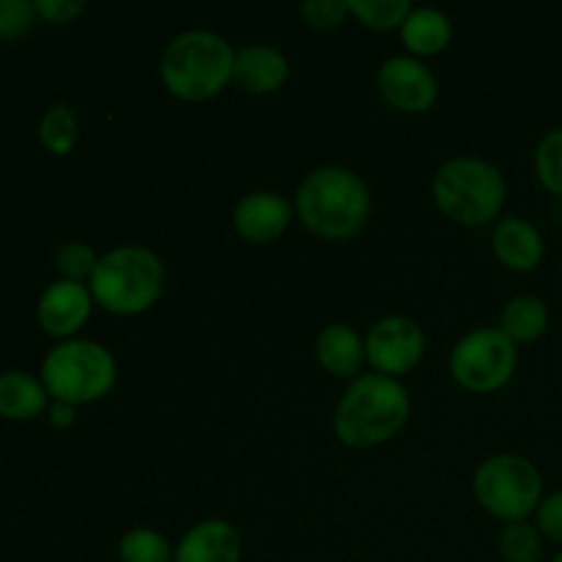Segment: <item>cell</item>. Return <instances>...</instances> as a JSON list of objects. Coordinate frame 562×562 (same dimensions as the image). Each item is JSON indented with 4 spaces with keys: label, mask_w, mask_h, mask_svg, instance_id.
<instances>
[{
    "label": "cell",
    "mask_w": 562,
    "mask_h": 562,
    "mask_svg": "<svg viewBox=\"0 0 562 562\" xmlns=\"http://www.w3.org/2000/svg\"><path fill=\"white\" fill-rule=\"evenodd\" d=\"M294 214L318 239H351L371 217V190L355 170L324 165L300 181Z\"/></svg>",
    "instance_id": "obj_1"
},
{
    "label": "cell",
    "mask_w": 562,
    "mask_h": 562,
    "mask_svg": "<svg viewBox=\"0 0 562 562\" xmlns=\"http://www.w3.org/2000/svg\"><path fill=\"white\" fill-rule=\"evenodd\" d=\"M412 398L398 379L360 373L335 406V437L355 450L390 442L409 423Z\"/></svg>",
    "instance_id": "obj_2"
},
{
    "label": "cell",
    "mask_w": 562,
    "mask_h": 562,
    "mask_svg": "<svg viewBox=\"0 0 562 562\" xmlns=\"http://www.w3.org/2000/svg\"><path fill=\"white\" fill-rule=\"evenodd\" d=\"M236 49L212 31H184L159 60L162 86L181 102H209L234 82Z\"/></svg>",
    "instance_id": "obj_3"
},
{
    "label": "cell",
    "mask_w": 562,
    "mask_h": 562,
    "mask_svg": "<svg viewBox=\"0 0 562 562\" xmlns=\"http://www.w3.org/2000/svg\"><path fill=\"white\" fill-rule=\"evenodd\" d=\"M168 269L162 258L140 245H121L99 256L91 289L93 302L113 316H140L165 294Z\"/></svg>",
    "instance_id": "obj_4"
},
{
    "label": "cell",
    "mask_w": 562,
    "mask_h": 562,
    "mask_svg": "<svg viewBox=\"0 0 562 562\" xmlns=\"http://www.w3.org/2000/svg\"><path fill=\"white\" fill-rule=\"evenodd\" d=\"M119 379V362L113 351L99 340H58L42 360V382L49 401L66 404H93L102 401Z\"/></svg>",
    "instance_id": "obj_5"
},
{
    "label": "cell",
    "mask_w": 562,
    "mask_h": 562,
    "mask_svg": "<svg viewBox=\"0 0 562 562\" xmlns=\"http://www.w3.org/2000/svg\"><path fill=\"white\" fill-rule=\"evenodd\" d=\"M434 203L459 225H486L499 217L505 206L503 173L481 157H453L437 170L431 181Z\"/></svg>",
    "instance_id": "obj_6"
},
{
    "label": "cell",
    "mask_w": 562,
    "mask_h": 562,
    "mask_svg": "<svg viewBox=\"0 0 562 562\" xmlns=\"http://www.w3.org/2000/svg\"><path fill=\"white\" fill-rule=\"evenodd\" d=\"M477 505L494 519L527 521L543 503V477L530 459L499 453L483 461L472 477Z\"/></svg>",
    "instance_id": "obj_7"
},
{
    "label": "cell",
    "mask_w": 562,
    "mask_h": 562,
    "mask_svg": "<svg viewBox=\"0 0 562 562\" xmlns=\"http://www.w3.org/2000/svg\"><path fill=\"white\" fill-rule=\"evenodd\" d=\"M519 366L516 344L499 327H475L450 351V376L467 393L486 395L505 387Z\"/></svg>",
    "instance_id": "obj_8"
},
{
    "label": "cell",
    "mask_w": 562,
    "mask_h": 562,
    "mask_svg": "<svg viewBox=\"0 0 562 562\" xmlns=\"http://www.w3.org/2000/svg\"><path fill=\"white\" fill-rule=\"evenodd\" d=\"M426 355V333L406 316L379 318L366 335V360L373 373L401 379L415 371Z\"/></svg>",
    "instance_id": "obj_9"
},
{
    "label": "cell",
    "mask_w": 562,
    "mask_h": 562,
    "mask_svg": "<svg viewBox=\"0 0 562 562\" xmlns=\"http://www.w3.org/2000/svg\"><path fill=\"white\" fill-rule=\"evenodd\" d=\"M376 88L384 102L406 115H420L437 104V75L412 55H393L376 71Z\"/></svg>",
    "instance_id": "obj_10"
},
{
    "label": "cell",
    "mask_w": 562,
    "mask_h": 562,
    "mask_svg": "<svg viewBox=\"0 0 562 562\" xmlns=\"http://www.w3.org/2000/svg\"><path fill=\"white\" fill-rule=\"evenodd\" d=\"M93 296L86 283H71V280H53L42 291L36 302V322L47 335L58 340L77 338L88 324L93 311Z\"/></svg>",
    "instance_id": "obj_11"
},
{
    "label": "cell",
    "mask_w": 562,
    "mask_h": 562,
    "mask_svg": "<svg viewBox=\"0 0 562 562\" xmlns=\"http://www.w3.org/2000/svg\"><path fill=\"white\" fill-rule=\"evenodd\" d=\"M294 203L269 190L247 192L234 209V231L250 245H269L289 231Z\"/></svg>",
    "instance_id": "obj_12"
},
{
    "label": "cell",
    "mask_w": 562,
    "mask_h": 562,
    "mask_svg": "<svg viewBox=\"0 0 562 562\" xmlns=\"http://www.w3.org/2000/svg\"><path fill=\"white\" fill-rule=\"evenodd\" d=\"M245 543L239 530L225 519H203L176 543L173 562H241Z\"/></svg>",
    "instance_id": "obj_13"
},
{
    "label": "cell",
    "mask_w": 562,
    "mask_h": 562,
    "mask_svg": "<svg viewBox=\"0 0 562 562\" xmlns=\"http://www.w3.org/2000/svg\"><path fill=\"white\" fill-rule=\"evenodd\" d=\"M289 58L272 44H247L236 53L234 82L247 93L267 97L289 82Z\"/></svg>",
    "instance_id": "obj_14"
},
{
    "label": "cell",
    "mask_w": 562,
    "mask_h": 562,
    "mask_svg": "<svg viewBox=\"0 0 562 562\" xmlns=\"http://www.w3.org/2000/svg\"><path fill=\"white\" fill-rule=\"evenodd\" d=\"M492 247L497 261L510 272H532L543 261L547 241L525 217H503L494 225Z\"/></svg>",
    "instance_id": "obj_15"
},
{
    "label": "cell",
    "mask_w": 562,
    "mask_h": 562,
    "mask_svg": "<svg viewBox=\"0 0 562 562\" xmlns=\"http://www.w3.org/2000/svg\"><path fill=\"white\" fill-rule=\"evenodd\" d=\"M316 360L327 373L357 379L366 366V338L349 324H329L316 338Z\"/></svg>",
    "instance_id": "obj_16"
},
{
    "label": "cell",
    "mask_w": 562,
    "mask_h": 562,
    "mask_svg": "<svg viewBox=\"0 0 562 562\" xmlns=\"http://www.w3.org/2000/svg\"><path fill=\"white\" fill-rule=\"evenodd\" d=\"M49 393L42 376L27 371L0 373V417L11 423H25L47 412Z\"/></svg>",
    "instance_id": "obj_17"
},
{
    "label": "cell",
    "mask_w": 562,
    "mask_h": 562,
    "mask_svg": "<svg viewBox=\"0 0 562 562\" xmlns=\"http://www.w3.org/2000/svg\"><path fill=\"white\" fill-rule=\"evenodd\" d=\"M450 38H453V22L445 11L423 5V9H412L406 22L401 25V42L409 49L412 58H431L448 49Z\"/></svg>",
    "instance_id": "obj_18"
},
{
    "label": "cell",
    "mask_w": 562,
    "mask_h": 562,
    "mask_svg": "<svg viewBox=\"0 0 562 562\" xmlns=\"http://www.w3.org/2000/svg\"><path fill=\"white\" fill-rule=\"evenodd\" d=\"M499 329L510 344H536L549 329V305L536 294H519L508 300L499 316Z\"/></svg>",
    "instance_id": "obj_19"
},
{
    "label": "cell",
    "mask_w": 562,
    "mask_h": 562,
    "mask_svg": "<svg viewBox=\"0 0 562 562\" xmlns=\"http://www.w3.org/2000/svg\"><path fill=\"white\" fill-rule=\"evenodd\" d=\"M38 140L49 154H58V157L69 154L80 140V121L75 110L64 102L49 104L38 119Z\"/></svg>",
    "instance_id": "obj_20"
},
{
    "label": "cell",
    "mask_w": 562,
    "mask_h": 562,
    "mask_svg": "<svg viewBox=\"0 0 562 562\" xmlns=\"http://www.w3.org/2000/svg\"><path fill=\"white\" fill-rule=\"evenodd\" d=\"M173 558L176 547H170L168 538L151 527H135L119 541L121 562H173Z\"/></svg>",
    "instance_id": "obj_21"
},
{
    "label": "cell",
    "mask_w": 562,
    "mask_h": 562,
    "mask_svg": "<svg viewBox=\"0 0 562 562\" xmlns=\"http://www.w3.org/2000/svg\"><path fill=\"white\" fill-rule=\"evenodd\" d=\"M346 3H349V14L362 27L379 33L395 31V27L401 31L406 16L412 14V5L406 0H346Z\"/></svg>",
    "instance_id": "obj_22"
},
{
    "label": "cell",
    "mask_w": 562,
    "mask_h": 562,
    "mask_svg": "<svg viewBox=\"0 0 562 562\" xmlns=\"http://www.w3.org/2000/svg\"><path fill=\"white\" fill-rule=\"evenodd\" d=\"M543 541L536 525L530 521H510L503 527L497 538L499 558L505 562H538L543 558Z\"/></svg>",
    "instance_id": "obj_23"
},
{
    "label": "cell",
    "mask_w": 562,
    "mask_h": 562,
    "mask_svg": "<svg viewBox=\"0 0 562 562\" xmlns=\"http://www.w3.org/2000/svg\"><path fill=\"white\" fill-rule=\"evenodd\" d=\"M97 263V250L86 241H66L55 252V269H58L60 280H71V283H91Z\"/></svg>",
    "instance_id": "obj_24"
},
{
    "label": "cell",
    "mask_w": 562,
    "mask_h": 562,
    "mask_svg": "<svg viewBox=\"0 0 562 562\" xmlns=\"http://www.w3.org/2000/svg\"><path fill=\"white\" fill-rule=\"evenodd\" d=\"M536 176L543 190L562 198V126L547 132L536 148Z\"/></svg>",
    "instance_id": "obj_25"
},
{
    "label": "cell",
    "mask_w": 562,
    "mask_h": 562,
    "mask_svg": "<svg viewBox=\"0 0 562 562\" xmlns=\"http://www.w3.org/2000/svg\"><path fill=\"white\" fill-rule=\"evenodd\" d=\"M36 20V9L27 0H0V42L25 38Z\"/></svg>",
    "instance_id": "obj_26"
},
{
    "label": "cell",
    "mask_w": 562,
    "mask_h": 562,
    "mask_svg": "<svg viewBox=\"0 0 562 562\" xmlns=\"http://www.w3.org/2000/svg\"><path fill=\"white\" fill-rule=\"evenodd\" d=\"M300 14L316 31H335L349 14V3L346 0H307L302 3Z\"/></svg>",
    "instance_id": "obj_27"
},
{
    "label": "cell",
    "mask_w": 562,
    "mask_h": 562,
    "mask_svg": "<svg viewBox=\"0 0 562 562\" xmlns=\"http://www.w3.org/2000/svg\"><path fill=\"white\" fill-rule=\"evenodd\" d=\"M33 9H36L38 20L60 27L71 25L86 11V3L82 0H33Z\"/></svg>",
    "instance_id": "obj_28"
},
{
    "label": "cell",
    "mask_w": 562,
    "mask_h": 562,
    "mask_svg": "<svg viewBox=\"0 0 562 562\" xmlns=\"http://www.w3.org/2000/svg\"><path fill=\"white\" fill-rule=\"evenodd\" d=\"M536 527L547 541L562 543V492H552L543 497L536 510Z\"/></svg>",
    "instance_id": "obj_29"
},
{
    "label": "cell",
    "mask_w": 562,
    "mask_h": 562,
    "mask_svg": "<svg viewBox=\"0 0 562 562\" xmlns=\"http://www.w3.org/2000/svg\"><path fill=\"white\" fill-rule=\"evenodd\" d=\"M47 420L53 428H71L77 423V406L66 401H49Z\"/></svg>",
    "instance_id": "obj_30"
},
{
    "label": "cell",
    "mask_w": 562,
    "mask_h": 562,
    "mask_svg": "<svg viewBox=\"0 0 562 562\" xmlns=\"http://www.w3.org/2000/svg\"><path fill=\"white\" fill-rule=\"evenodd\" d=\"M552 217L554 223L562 225V198H554V206H552Z\"/></svg>",
    "instance_id": "obj_31"
},
{
    "label": "cell",
    "mask_w": 562,
    "mask_h": 562,
    "mask_svg": "<svg viewBox=\"0 0 562 562\" xmlns=\"http://www.w3.org/2000/svg\"><path fill=\"white\" fill-rule=\"evenodd\" d=\"M552 562H562V549H560V552H558V554H554V558H552Z\"/></svg>",
    "instance_id": "obj_32"
}]
</instances>
